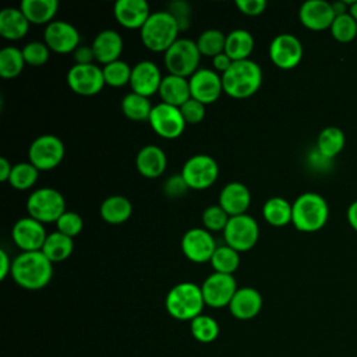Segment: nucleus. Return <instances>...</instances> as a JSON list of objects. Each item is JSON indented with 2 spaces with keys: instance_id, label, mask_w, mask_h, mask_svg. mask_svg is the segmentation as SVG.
Masks as SVG:
<instances>
[{
  "instance_id": "obj_1",
  "label": "nucleus",
  "mask_w": 357,
  "mask_h": 357,
  "mask_svg": "<svg viewBox=\"0 0 357 357\" xmlns=\"http://www.w3.org/2000/svg\"><path fill=\"white\" fill-rule=\"evenodd\" d=\"M53 276V262L42 251L21 252L13 259L11 278L26 290L43 289Z\"/></svg>"
},
{
  "instance_id": "obj_2",
  "label": "nucleus",
  "mask_w": 357,
  "mask_h": 357,
  "mask_svg": "<svg viewBox=\"0 0 357 357\" xmlns=\"http://www.w3.org/2000/svg\"><path fill=\"white\" fill-rule=\"evenodd\" d=\"M328 218L329 205L318 192H303L291 204V223L300 231H318L326 225Z\"/></svg>"
},
{
  "instance_id": "obj_3",
  "label": "nucleus",
  "mask_w": 357,
  "mask_h": 357,
  "mask_svg": "<svg viewBox=\"0 0 357 357\" xmlns=\"http://www.w3.org/2000/svg\"><path fill=\"white\" fill-rule=\"evenodd\" d=\"M223 92L236 99L252 96L262 84V70L251 59L233 61L230 68L222 74Z\"/></svg>"
},
{
  "instance_id": "obj_4",
  "label": "nucleus",
  "mask_w": 357,
  "mask_h": 357,
  "mask_svg": "<svg viewBox=\"0 0 357 357\" xmlns=\"http://www.w3.org/2000/svg\"><path fill=\"white\" fill-rule=\"evenodd\" d=\"M180 28L174 17L167 10L155 11L149 15L139 36L145 47L152 52H166L177 39Z\"/></svg>"
},
{
  "instance_id": "obj_5",
  "label": "nucleus",
  "mask_w": 357,
  "mask_h": 357,
  "mask_svg": "<svg viewBox=\"0 0 357 357\" xmlns=\"http://www.w3.org/2000/svg\"><path fill=\"white\" fill-rule=\"evenodd\" d=\"M204 305L201 286L192 282H181L173 286L165 300L166 311L178 321H192L202 314Z\"/></svg>"
},
{
  "instance_id": "obj_6",
  "label": "nucleus",
  "mask_w": 357,
  "mask_h": 357,
  "mask_svg": "<svg viewBox=\"0 0 357 357\" xmlns=\"http://www.w3.org/2000/svg\"><path fill=\"white\" fill-rule=\"evenodd\" d=\"M199 60L201 53L197 42L187 38H178L163 56L169 74L184 78H190L199 68Z\"/></svg>"
},
{
  "instance_id": "obj_7",
  "label": "nucleus",
  "mask_w": 357,
  "mask_h": 357,
  "mask_svg": "<svg viewBox=\"0 0 357 357\" xmlns=\"http://www.w3.org/2000/svg\"><path fill=\"white\" fill-rule=\"evenodd\" d=\"M28 216L40 223L57 222V219L67 211L63 194L52 187L38 188L29 194L26 199Z\"/></svg>"
},
{
  "instance_id": "obj_8",
  "label": "nucleus",
  "mask_w": 357,
  "mask_h": 357,
  "mask_svg": "<svg viewBox=\"0 0 357 357\" xmlns=\"http://www.w3.org/2000/svg\"><path fill=\"white\" fill-rule=\"evenodd\" d=\"M64 144L53 134H42L36 137L28 148V162L39 172L56 169L64 158Z\"/></svg>"
},
{
  "instance_id": "obj_9",
  "label": "nucleus",
  "mask_w": 357,
  "mask_h": 357,
  "mask_svg": "<svg viewBox=\"0 0 357 357\" xmlns=\"http://www.w3.org/2000/svg\"><path fill=\"white\" fill-rule=\"evenodd\" d=\"M223 237L229 247L237 252H244L257 245L259 238V226L257 220L247 213L230 216L223 230Z\"/></svg>"
},
{
  "instance_id": "obj_10",
  "label": "nucleus",
  "mask_w": 357,
  "mask_h": 357,
  "mask_svg": "<svg viewBox=\"0 0 357 357\" xmlns=\"http://www.w3.org/2000/svg\"><path fill=\"white\" fill-rule=\"evenodd\" d=\"M180 174L191 190H205L218 180L219 166L212 156L198 153L185 160Z\"/></svg>"
},
{
  "instance_id": "obj_11",
  "label": "nucleus",
  "mask_w": 357,
  "mask_h": 357,
  "mask_svg": "<svg viewBox=\"0 0 357 357\" xmlns=\"http://www.w3.org/2000/svg\"><path fill=\"white\" fill-rule=\"evenodd\" d=\"M148 121L152 130L165 139L178 138L187 124L180 112V107L163 102H159L152 107Z\"/></svg>"
},
{
  "instance_id": "obj_12",
  "label": "nucleus",
  "mask_w": 357,
  "mask_h": 357,
  "mask_svg": "<svg viewBox=\"0 0 357 357\" xmlns=\"http://www.w3.org/2000/svg\"><path fill=\"white\" fill-rule=\"evenodd\" d=\"M67 84L73 92L81 96L96 95L106 85L102 67L95 63L74 64L67 73Z\"/></svg>"
},
{
  "instance_id": "obj_13",
  "label": "nucleus",
  "mask_w": 357,
  "mask_h": 357,
  "mask_svg": "<svg viewBox=\"0 0 357 357\" xmlns=\"http://www.w3.org/2000/svg\"><path fill=\"white\" fill-rule=\"evenodd\" d=\"M269 59L280 70L297 67L303 59V45L291 33H279L269 43Z\"/></svg>"
},
{
  "instance_id": "obj_14",
  "label": "nucleus",
  "mask_w": 357,
  "mask_h": 357,
  "mask_svg": "<svg viewBox=\"0 0 357 357\" xmlns=\"http://www.w3.org/2000/svg\"><path fill=\"white\" fill-rule=\"evenodd\" d=\"M205 305L212 308L229 307L234 293L237 291V283L233 275L213 272L201 284Z\"/></svg>"
},
{
  "instance_id": "obj_15",
  "label": "nucleus",
  "mask_w": 357,
  "mask_h": 357,
  "mask_svg": "<svg viewBox=\"0 0 357 357\" xmlns=\"http://www.w3.org/2000/svg\"><path fill=\"white\" fill-rule=\"evenodd\" d=\"M216 247L212 233L204 227H192L181 237V251L184 257L195 264L211 261Z\"/></svg>"
},
{
  "instance_id": "obj_16",
  "label": "nucleus",
  "mask_w": 357,
  "mask_h": 357,
  "mask_svg": "<svg viewBox=\"0 0 357 357\" xmlns=\"http://www.w3.org/2000/svg\"><path fill=\"white\" fill-rule=\"evenodd\" d=\"M190 92L191 98L201 102L202 105L213 103L219 99L223 92L222 75H219L215 70L199 67L190 78Z\"/></svg>"
},
{
  "instance_id": "obj_17",
  "label": "nucleus",
  "mask_w": 357,
  "mask_h": 357,
  "mask_svg": "<svg viewBox=\"0 0 357 357\" xmlns=\"http://www.w3.org/2000/svg\"><path fill=\"white\" fill-rule=\"evenodd\" d=\"M13 241L22 252L40 251L47 237L45 225L31 216L18 219L11 230Z\"/></svg>"
},
{
  "instance_id": "obj_18",
  "label": "nucleus",
  "mask_w": 357,
  "mask_h": 357,
  "mask_svg": "<svg viewBox=\"0 0 357 357\" xmlns=\"http://www.w3.org/2000/svg\"><path fill=\"white\" fill-rule=\"evenodd\" d=\"M79 40L78 29L67 21H52L45 28L43 42L56 53L74 52L79 46Z\"/></svg>"
},
{
  "instance_id": "obj_19",
  "label": "nucleus",
  "mask_w": 357,
  "mask_h": 357,
  "mask_svg": "<svg viewBox=\"0 0 357 357\" xmlns=\"http://www.w3.org/2000/svg\"><path fill=\"white\" fill-rule=\"evenodd\" d=\"M162 79L163 77L158 66L151 60H142L132 67L130 85L132 92L149 98L159 92Z\"/></svg>"
},
{
  "instance_id": "obj_20",
  "label": "nucleus",
  "mask_w": 357,
  "mask_h": 357,
  "mask_svg": "<svg viewBox=\"0 0 357 357\" xmlns=\"http://www.w3.org/2000/svg\"><path fill=\"white\" fill-rule=\"evenodd\" d=\"M335 17L332 3L326 0H307L300 6L298 10L300 22L312 31H324L331 28Z\"/></svg>"
},
{
  "instance_id": "obj_21",
  "label": "nucleus",
  "mask_w": 357,
  "mask_h": 357,
  "mask_svg": "<svg viewBox=\"0 0 357 357\" xmlns=\"http://www.w3.org/2000/svg\"><path fill=\"white\" fill-rule=\"evenodd\" d=\"M113 13L117 22L128 29H141L152 14L145 0H117Z\"/></svg>"
},
{
  "instance_id": "obj_22",
  "label": "nucleus",
  "mask_w": 357,
  "mask_h": 357,
  "mask_svg": "<svg viewBox=\"0 0 357 357\" xmlns=\"http://www.w3.org/2000/svg\"><path fill=\"white\" fill-rule=\"evenodd\" d=\"M251 204L248 187L240 181L227 183L219 192V205L229 216H237L247 212Z\"/></svg>"
},
{
  "instance_id": "obj_23",
  "label": "nucleus",
  "mask_w": 357,
  "mask_h": 357,
  "mask_svg": "<svg viewBox=\"0 0 357 357\" xmlns=\"http://www.w3.org/2000/svg\"><path fill=\"white\" fill-rule=\"evenodd\" d=\"M261 308H262V296L254 287L237 289V291L234 293L229 304L230 314L240 321H247L257 317Z\"/></svg>"
},
{
  "instance_id": "obj_24",
  "label": "nucleus",
  "mask_w": 357,
  "mask_h": 357,
  "mask_svg": "<svg viewBox=\"0 0 357 357\" xmlns=\"http://www.w3.org/2000/svg\"><path fill=\"white\" fill-rule=\"evenodd\" d=\"M123 45L124 42L119 32L113 29H103L96 33L91 46L95 54V60L106 66L119 60L123 52Z\"/></svg>"
},
{
  "instance_id": "obj_25",
  "label": "nucleus",
  "mask_w": 357,
  "mask_h": 357,
  "mask_svg": "<svg viewBox=\"0 0 357 357\" xmlns=\"http://www.w3.org/2000/svg\"><path fill=\"white\" fill-rule=\"evenodd\" d=\"M167 165L166 153L162 148L149 144L142 146L135 158L138 172L146 178H156L163 174Z\"/></svg>"
},
{
  "instance_id": "obj_26",
  "label": "nucleus",
  "mask_w": 357,
  "mask_h": 357,
  "mask_svg": "<svg viewBox=\"0 0 357 357\" xmlns=\"http://www.w3.org/2000/svg\"><path fill=\"white\" fill-rule=\"evenodd\" d=\"M158 93L163 103L180 107L191 98L190 81L184 77L167 74L163 77Z\"/></svg>"
},
{
  "instance_id": "obj_27",
  "label": "nucleus",
  "mask_w": 357,
  "mask_h": 357,
  "mask_svg": "<svg viewBox=\"0 0 357 357\" xmlns=\"http://www.w3.org/2000/svg\"><path fill=\"white\" fill-rule=\"evenodd\" d=\"M29 24L21 8L6 7L0 11V35L8 40L22 39L28 33Z\"/></svg>"
},
{
  "instance_id": "obj_28",
  "label": "nucleus",
  "mask_w": 357,
  "mask_h": 357,
  "mask_svg": "<svg viewBox=\"0 0 357 357\" xmlns=\"http://www.w3.org/2000/svg\"><path fill=\"white\" fill-rule=\"evenodd\" d=\"M100 218L109 225H121L127 222L132 213V205L123 195H110L102 201L99 208Z\"/></svg>"
},
{
  "instance_id": "obj_29",
  "label": "nucleus",
  "mask_w": 357,
  "mask_h": 357,
  "mask_svg": "<svg viewBox=\"0 0 357 357\" xmlns=\"http://www.w3.org/2000/svg\"><path fill=\"white\" fill-rule=\"evenodd\" d=\"M20 8L31 24L47 25L53 21L59 3L56 0H22Z\"/></svg>"
},
{
  "instance_id": "obj_30",
  "label": "nucleus",
  "mask_w": 357,
  "mask_h": 357,
  "mask_svg": "<svg viewBox=\"0 0 357 357\" xmlns=\"http://www.w3.org/2000/svg\"><path fill=\"white\" fill-rule=\"evenodd\" d=\"M254 50V38L247 29H233L226 35L225 53L233 60H247Z\"/></svg>"
},
{
  "instance_id": "obj_31",
  "label": "nucleus",
  "mask_w": 357,
  "mask_h": 357,
  "mask_svg": "<svg viewBox=\"0 0 357 357\" xmlns=\"http://www.w3.org/2000/svg\"><path fill=\"white\" fill-rule=\"evenodd\" d=\"M344 132L336 126H328L321 130L317 138V152L325 159H333L344 148Z\"/></svg>"
},
{
  "instance_id": "obj_32",
  "label": "nucleus",
  "mask_w": 357,
  "mask_h": 357,
  "mask_svg": "<svg viewBox=\"0 0 357 357\" xmlns=\"http://www.w3.org/2000/svg\"><path fill=\"white\" fill-rule=\"evenodd\" d=\"M262 216L273 227H283L291 223V204L282 197L268 198L262 205Z\"/></svg>"
},
{
  "instance_id": "obj_33",
  "label": "nucleus",
  "mask_w": 357,
  "mask_h": 357,
  "mask_svg": "<svg viewBox=\"0 0 357 357\" xmlns=\"http://www.w3.org/2000/svg\"><path fill=\"white\" fill-rule=\"evenodd\" d=\"M73 250L74 241L71 237L60 231H53L47 234L40 251L49 258L50 262H61L73 254Z\"/></svg>"
},
{
  "instance_id": "obj_34",
  "label": "nucleus",
  "mask_w": 357,
  "mask_h": 357,
  "mask_svg": "<svg viewBox=\"0 0 357 357\" xmlns=\"http://www.w3.org/2000/svg\"><path fill=\"white\" fill-rule=\"evenodd\" d=\"M152 107L153 106L146 96L135 92H130L121 99V112L127 119L132 121L149 120Z\"/></svg>"
},
{
  "instance_id": "obj_35",
  "label": "nucleus",
  "mask_w": 357,
  "mask_h": 357,
  "mask_svg": "<svg viewBox=\"0 0 357 357\" xmlns=\"http://www.w3.org/2000/svg\"><path fill=\"white\" fill-rule=\"evenodd\" d=\"M25 64L26 63L21 49L15 46H6L0 50V75L4 79L18 77L22 73Z\"/></svg>"
},
{
  "instance_id": "obj_36",
  "label": "nucleus",
  "mask_w": 357,
  "mask_h": 357,
  "mask_svg": "<svg viewBox=\"0 0 357 357\" xmlns=\"http://www.w3.org/2000/svg\"><path fill=\"white\" fill-rule=\"evenodd\" d=\"M209 262L215 269V272L233 275L240 265V255L236 250L225 244V245L216 247Z\"/></svg>"
},
{
  "instance_id": "obj_37",
  "label": "nucleus",
  "mask_w": 357,
  "mask_h": 357,
  "mask_svg": "<svg viewBox=\"0 0 357 357\" xmlns=\"http://www.w3.org/2000/svg\"><path fill=\"white\" fill-rule=\"evenodd\" d=\"M198 50L201 56H208V57H215L220 53L225 52V45H226V35L215 28L205 29L198 39L195 40Z\"/></svg>"
},
{
  "instance_id": "obj_38",
  "label": "nucleus",
  "mask_w": 357,
  "mask_h": 357,
  "mask_svg": "<svg viewBox=\"0 0 357 357\" xmlns=\"http://www.w3.org/2000/svg\"><path fill=\"white\" fill-rule=\"evenodd\" d=\"M39 176V170L31 162H20L13 165V170L8 178V183L15 190H28L31 188Z\"/></svg>"
},
{
  "instance_id": "obj_39",
  "label": "nucleus",
  "mask_w": 357,
  "mask_h": 357,
  "mask_svg": "<svg viewBox=\"0 0 357 357\" xmlns=\"http://www.w3.org/2000/svg\"><path fill=\"white\" fill-rule=\"evenodd\" d=\"M190 331L194 339L199 343H211L219 336L218 322L205 314H201L190 321Z\"/></svg>"
},
{
  "instance_id": "obj_40",
  "label": "nucleus",
  "mask_w": 357,
  "mask_h": 357,
  "mask_svg": "<svg viewBox=\"0 0 357 357\" xmlns=\"http://www.w3.org/2000/svg\"><path fill=\"white\" fill-rule=\"evenodd\" d=\"M329 31L337 42H351L357 36V21L350 15V13L336 15Z\"/></svg>"
},
{
  "instance_id": "obj_41",
  "label": "nucleus",
  "mask_w": 357,
  "mask_h": 357,
  "mask_svg": "<svg viewBox=\"0 0 357 357\" xmlns=\"http://www.w3.org/2000/svg\"><path fill=\"white\" fill-rule=\"evenodd\" d=\"M131 70H132V67H130L126 61H123L120 59L102 67L106 85H110L114 88L130 84Z\"/></svg>"
},
{
  "instance_id": "obj_42",
  "label": "nucleus",
  "mask_w": 357,
  "mask_h": 357,
  "mask_svg": "<svg viewBox=\"0 0 357 357\" xmlns=\"http://www.w3.org/2000/svg\"><path fill=\"white\" fill-rule=\"evenodd\" d=\"M201 219L204 223V229H206L208 231H220V230L223 231L230 216L218 204V205H209L208 208H205Z\"/></svg>"
},
{
  "instance_id": "obj_43",
  "label": "nucleus",
  "mask_w": 357,
  "mask_h": 357,
  "mask_svg": "<svg viewBox=\"0 0 357 357\" xmlns=\"http://www.w3.org/2000/svg\"><path fill=\"white\" fill-rule=\"evenodd\" d=\"M21 50H22L25 63L33 67L43 66L49 60V54H50V49L47 47V45L39 40L28 42Z\"/></svg>"
},
{
  "instance_id": "obj_44",
  "label": "nucleus",
  "mask_w": 357,
  "mask_h": 357,
  "mask_svg": "<svg viewBox=\"0 0 357 357\" xmlns=\"http://www.w3.org/2000/svg\"><path fill=\"white\" fill-rule=\"evenodd\" d=\"M57 226V231L74 238L77 237L84 227V220L82 218L73 211H66L56 222Z\"/></svg>"
},
{
  "instance_id": "obj_45",
  "label": "nucleus",
  "mask_w": 357,
  "mask_h": 357,
  "mask_svg": "<svg viewBox=\"0 0 357 357\" xmlns=\"http://www.w3.org/2000/svg\"><path fill=\"white\" fill-rule=\"evenodd\" d=\"M180 112L187 124H198L205 117V105L190 98L183 106H180Z\"/></svg>"
},
{
  "instance_id": "obj_46",
  "label": "nucleus",
  "mask_w": 357,
  "mask_h": 357,
  "mask_svg": "<svg viewBox=\"0 0 357 357\" xmlns=\"http://www.w3.org/2000/svg\"><path fill=\"white\" fill-rule=\"evenodd\" d=\"M167 11L174 17L180 31H185L190 26V18H191V7L187 1H173L169 4Z\"/></svg>"
},
{
  "instance_id": "obj_47",
  "label": "nucleus",
  "mask_w": 357,
  "mask_h": 357,
  "mask_svg": "<svg viewBox=\"0 0 357 357\" xmlns=\"http://www.w3.org/2000/svg\"><path fill=\"white\" fill-rule=\"evenodd\" d=\"M190 190V187L187 185V183L184 181L181 174H173L170 176L165 184H163V191L169 198H180L183 197L187 191Z\"/></svg>"
},
{
  "instance_id": "obj_48",
  "label": "nucleus",
  "mask_w": 357,
  "mask_h": 357,
  "mask_svg": "<svg viewBox=\"0 0 357 357\" xmlns=\"http://www.w3.org/2000/svg\"><path fill=\"white\" fill-rule=\"evenodd\" d=\"M236 7L240 10V13L255 17L265 11L266 1L265 0H237Z\"/></svg>"
},
{
  "instance_id": "obj_49",
  "label": "nucleus",
  "mask_w": 357,
  "mask_h": 357,
  "mask_svg": "<svg viewBox=\"0 0 357 357\" xmlns=\"http://www.w3.org/2000/svg\"><path fill=\"white\" fill-rule=\"evenodd\" d=\"M73 59L75 64H92V61L95 60L92 46H78L73 52Z\"/></svg>"
},
{
  "instance_id": "obj_50",
  "label": "nucleus",
  "mask_w": 357,
  "mask_h": 357,
  "mask_svg": "<svg viewBox=\"0 0 357 357\" xmlns=\"http://www.w3.org/2000/svg\"><path fill=\"white\" fill-rule=\"evenodd\" d=\"M231 64H233V60L225 52L212 57V66L216 73H220V74L226 73Z\"/></svg>"
},
{
  "instance_id": "obj_51",
  "label": "nucleus",
  "mask_w": 357,
  "mask_h": 357,
  "mask_svg": "<svg viewBox=\"0 0 357 357\" xmlns=\"http://www.w3.org/2000/svg\"><path fill=\"white\" fill-rule=\"evenodd\" d=\"M13 261H10L8 254L4 250H0V280H4L8 273H11Z\"/></svg>"
},
{
  "instance_id": "obj_52",
  "label": "nucleus",
  "mask_w": 357,
  "mask_h": 357,
  "mask_svg": "<svg viewBox=\"0 0 357 357\" xmlns=\"http://www.w3.org/2000/svg\"><path fill=\"white\" fill-rule=\"evenodd\" d=\"M346 218H347V223L350 225V227L357 231V199L349 205V208L346 211Z\"/></svg>"
},
{
  "instance_id": "obj_53",
  "label": "nucleus",
  "mask_w": 357,
  "mask_h": 357,
  "mask_svg": "<svg viewBox=\"0 0 357 357\" xmlns=\"http://www.w3.org/2000/svg\"><path fill=\"white\" fill-rule=\"evenodd\" d=\"M11 170H13L11 163L4 156L0 158V181H8Z\"/></svg>"
},
{
  "instance_id": "obj_54",
  "label": "nucleus",
  "mask_w": 357,
  "mask_h": 357,
  "mask_svg": "<svg viewBox=\"0 0 357 357\" xmlns=\"http://www.w3.org/2000/svg\"><path fill=\"white\" fill-rule=\"evenodd\" d=\"M350 4H351V1H346V0H337V1H333V3H332V8H333L335 15H342V14L349 13V10H350Z\"/></svg>"
},
{
  "instance_id": "obj_55",
  "label": "nucleus",
  "mask_w": 357,
  "mask_h": 357,
  "mask_svg": "<svg viewBox=\"0 0 357 357\" xmlns=\"http://www.w3.org/2000/svg\"><path fill=\"white\" fill-rule=\"evenodd\" d=\"M349 13H350V15L357 21V0H353V1H351Z\"/></svg>"
}]
</instances>
